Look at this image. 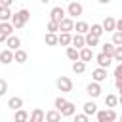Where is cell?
<instances>
[{
	"mask_svg": "<svg viewBox=\"0 0 122 122\" xmlns=\"http://www.w3.org/2000/svg\"><path fill=\"white\" fill-rule=\"evenodd\" d=\"M50 19H51V21H57V23H61V21L65 19V10H63L61 6H55V8H51V11H50Z\"/></svg>",
	"mask_w": 122,
	"mask_h": 122,
	"instance_id": "obj_6",
	"label": "cell"
},
{
	"mask_svg": "<svg viewBox=\"0 0 122 122\" xmlns=\"http://www.w3.org/2000/svg\"><path fill=\"white\" fill-rule=\"evenodd\" d=\"M116 30H122V17L116 19Z\"/></svg>",
	"mask_w": 122,
	"mask_h": 122,
	"instance_id": "obj_41",
	"label": "cell"
},
{
	"mask_svg": "<svg viewBox=\"0 0 122 122\" xmlns=\"http://www.w3.org/2000/svg\"><path fill=\"white\" fill-rule=\"evenodd\" d=\"M92 76H93L95 82H103V80L107 78V69H105V67H97V69H93Z\"/></svg>",
	"mask_w": 122,
	"mask_h": 122,
	"instance_id": "obj_11",
	"label": "cell"
},
{
	"mask_svg": "<svg viewBox=\"0 0 122 122\" xmlns=\"http://www.w3.org/2000/svg\"><path fill=\"white\" fill-rule=\"evenodd\" d=\"M48 30H50V32H57V30H61V29H59V23L50 19V23H48Z\"/></svg>",
	"mask_w": 122,
	"mask_h": 122,
	"instance_id": "obj_34",
	"label": "cell"
},
{
	"mask_svg": "<svg viewBox=\"0 0 122 122\" xmlns=\"http://www.w3.org/2000/svg\"><path fill=\"white\" fill-rule=\"evenodd\" d=\"M6 92H8V82L2 78V80H0V95H4Z\"/></svg>",
	"mask_w": 122,
	"mask_h": 122,
	"instance_id": "obj_38",
	"label": "cell"
},
{
	"mask_svg": "<svg viewBox=\"0 0 122 122\" xmlns=\"http://www.w3.org/2000/svg\"><path fill=\"white\" fill-rule=\"evenodd\" d=\"M92 57H93V51H92V48H90V46H84V48L80 50V59L88 63V61H92Z\"/></svg>",
	"mask_w": 122,
	"mask_h": 122,
	"instance_id": "obj_17",
	"label": "cell"
},
{
	"mask_svg": "<svg viewBox=\"0 0 122 122\" xmlns=\"http://www.w3.org/2000/svg\"><path fill=\"white\" fill-rule=\"evenodd\" d=\"M65 105H67V99H65V97H57V99H55V109H59V111H61Z\"/></svg>",
	"mask_w": 122,
	"mask_h": 122,
	"instance_id": "obj_35",
	"label": "cell"
},
{
	"mask_svg": "<svg viewBox=\"0 0 122 122\" xmlns=\"http://www.w3.org/2000/svg\"><path fill=\"white\" fill-rule=\"evenodd\" d=\"M72 46H74V48H84V46H86V36L80 34V32H76V34L72 36Z\"/></svg>",
	"mask_w": 122,
	"mask_h": 122,
	"instance_id": "obj_14",
	"label": "cell"
},
{
	"mask_svg": "<svg viewBox=\"0 0 122 122\" xmlns=\"http://www.w3.org/2000/svg\"><path fill=\"white\" fill-rule=\"evenodd\" d=\"M0 2H2V6H8V8H10V6H11V2H13V0H0Z\"/></svg>",
	"mask_w": 122,
	"mask_h": 122,
	"instance_id": "obj_42",
	"label": "cell"
},
{
	"mask_svg": "<svg viewBox=\"0 0 122 122\" xmlns=\"http://www.w3.org/2000/svg\"><path fill=\"white\" fill-rule=\"evenodd\" d=\"M120 120H122V116H120Z\"/></svg>",
	"mask_w": 122,
	"mask_h": 122,
	"instance_id": "obj_47",
	"label": "cell"
},
{
	"mask_svg": "<svg viewBox=\"0 0 122 122\" xmlns=\"http://www.w3.org/2000/svg\"><path fill=\"white\" fill-rule=\"evenodd\" d=\"M116 103H118V97H116V95L109 93V95L105 97V105H107V107H116Z\"/></svg>",
	"mask_w": 122,
	"mask_h": 122,
	"instance_id": "obj_32",
	"label": "cell"
},
{
	"mask_svg": "<svg viewBox=\"0 0 122 122\" xmlns=\"http://www.w3.org/2000/svg\"><path fill=\"white\" fill-rule=\"evenodd\" d=\"M30 116H29V112L27 111H23V109H17L15 111V122H27Z\"/></svg>",
	"mask_w": 122,
	"mask_h": 122,
	"instance_id": "obj_25",
	"label": "cell"
},
{
	"mask_svg": "<svg viewBox=\"0 0 122 122\" xmlns=\"http://www.w3.org/2000/svg\"><path fill=\"white\" fill-rule=\"evenodd\" d=\"M44 42L48 44V46H55V44H59V36L55 34V32H46V36H44Z\"/></svg>",
	"mask_w": 122,
	"mask_h": 122,
	"instance_id": "obj_13",
	"label": "cell"
},
{
	"mask_svg": "<svg viewBox=\"0 0 122 122\" xmlns=\"http://www.w3.org/2000/svg\"><path fill=\"white\" fill-rule=\"evenodd\" d=\"M86 93L92 97V99H95V97H99L101 95V86H99V82H90L88 84V88H86Z\"/></svg>",
	"mask_w": 122,
	"mask_h": 122,
	"instance_id": "obj_5",
	"label": "cell"
},
{
	"mask_svg": "<svg viewBox=\"0 0 122 122\" xmlns=\"http://www.w3.org/2000/svg\"><path fill=\"white\" fill-rule=\"evenodd\" d=\"M97 2H99V4H109L111 0H97Z\"/></svg>",
	"mask_w": 122,
	"mask_h": 122,
	"instance_id": "obj_43",
	"label": "cell"
},
{
	"mask_svg": "<svg viewBox=\"0 0 122 122\" xmlns=\"http://www.w3.org/2000/svg\"><path fill=\"white\" fill-rule=\"evenodd\" d=\"M84 71H86V61L78 59V61H74V63H72V72H76V74H82Z\"/></svg>",
	"mask_w": 122,
	"mask_h": 122,
	"instance_id": "obj_20",
	"label": "cell"
},
{
	"mask_svg": "<svg viewBox=\"0 0 122 122\" xmlns=\"http://www.w3.org/2000/svg\"><path fill=\"white\" fill-rule=\"evenodd\" d=\"M8 107L13 109V111H17V109L23 107V99H21V97H11V99L8 101Z\"/></svg>",
	"mask_w": 122,
	"mask_h": 122,
	"instance_id": "obj_23",
	"label": "cell"
},
{
	"mask_svg": "<svg viewBox=\"0 0 122 122\" xmlns=\"http://www.w3.org/2000/svg\"><path fill=\"white\" fill-rule=\"evenodd\" d=\"M59 44H61V46H69V44H72V36H71V32H61V34H59Z\"/></svg>",
	"mask_w": 122,
	"mask_h": 122,
	"instance_id": "obj_27",
	"label": "cell"
},
{
	"mask_svg": "<svg viewBox=\"0 0 122 122\" xmlns=\"http://www.w3.org/2000/svg\"><path fill=\"white\" fill-rule=\"evenodd\" d=\"M59 29H61V32H71V30H74V21H72V17H65V19L59 23Z\"/></svg>",
	"mask_w": 122,
	"mask_h": 122,
	"instance_id": "obj_10",
	"label": "cell"
},
{
	"mask_svg": "<svg viewBox=\"0 0 122 122\" xmlns=\"http://www.w3.org/2000/svg\"><path fill=\"white\" fill-rule=\"evenodd\" d=\"M114 61H122V44L120 46H116V50H114Z\"/></svg>",
	"mask_w": 122,
	"mask_h": 122,
	"instance_id": "obj_36",
	"label": "cell"
},
{
	"mask_svg": "<svg viewBox=\"0 0 122 122\" xmlns=\"http://www.w3.org/2000/svg\"><path fill=\"white\" fill-rule=\"evenodd\" d=\"M11 61H15V51L10 50V48L2 50V51H0V63H2V65H10Z\"/></svg>",
	"mask_w": 122,
	"mask_h": 122,
	"instance_id": "obj_4",
	"label": "cell"
},
{
	"mask_svg": "<svg viewBox=\"0 0 122 122\" xmlns=\"http://www.w3.org/2000/svg\"><path fill=\"white\" fill-rule=\"evenodd\" d=\"M114 50H116V44L114 42H107V44H103V50L101 51H105L107 55H114Z\"/></svg>",
	"mask_w": 122,
	"mask_h": 122,
	"instance_id": "obj_29",
	"label": "cell"
},
{
	"mask_svg": "<svg viewBox=\"0 0 122 122\" xmlns=\"http://www.w3.org/2000/svg\"><path fill=\"white\" fill-rule=\"evenodd\" d=\"M29 19H30L29 10H19L17 13H13L11 23H13V27H15V29H21V27H25V23H27Z\"/></svg>",
	"mask_w": 122,
	"mask_h": 122,
	"instance_id": "obj_1",
	"label": "cell"
},
{
	"mask_svg": "<svg viewBox=\"0 0 122 122\" xmlns=\"http://www.w3.org/2000/svg\"><path fill=\"white\" fill-rule=\"evenodd\" d=\"M40 2H42V4H48V2H50V0H40Z\"/></svg>",
	"mask_w": 122,
	"mask_h": 122,
	"instance_id": "obj_44",
	"label": "cell"
},
{
	"mask_svg": "<svg viewBox=\"0 0 122 122\" xmlns=\"http://www.w3.org/2000/svg\"><path fill=\"white\" fill-rule=\"evenodd\" d=\"M118 103H120V105H122V95H120V99H118Z\"/></svg>",
	"mask_w": 122,
	"mask_h": 122,
	"instance_id": "obj_46",
	"label": "cell"
},
{
	"mask_svg": "<svg viewBox=\"0 0 122 122\" xmlns=\"http://www.w3.org/2000/svg\"><path fill=\"white\" fill-rule=\"evenodd\" d=\"M97 120L99 122H105V120H109V116H107V111H97Z\"/></svg>",
	"mask_w": 122,
	"mask_h": 122,
	"instance_id": "obj_37",
	"label": "cell"
},
{
	"mask_svg": "<svg viewBox=\"0 0 122 122\" xmlns=\"http://www.w3.org/2000/svg\"><path fill=\"white\" fill-rule=\"evenodd\" d=\"M107 116H109V120H116V118H118V114H116L112 109H109V111H107Z\"/></svg>",
	"mask_w": 122,
	"mask_h": 122,
	"instance_id": "obj_39",
	"label": "cell"
},
{
	"mask_svg": "<svg viewBox=\"0 0 122 122\" xmlns=\"http://www.w3.org/2000/svg\"><path fill=\"white\" fill-rule=\"evenodd\" d=\"M6 46L10 48V50H19V46H21V40L17 38V36H8V40H6Z\"/></svg>",
	"mask_w": 122,
	"mask_h": 122,
	"instance_id": "obj_15",
	"label": "cell"
},
{
	"mask_svg": "<svg viewBox=\"0 0 122 122\" xmlns=\"http://www.w3.org/2000/svg\"><path fill=\"white\" fill-rule=\"evenodd\" d=\"M11 17H13V13L10 11V8H8V6H2V8H0V19H2V21H8V19H11Z\"/></svg>",
	"mask_w": 122,
	"mask_h": 122,
	"instance_id": "obj_28",
	"label": "cell"
},
{
	"mask_svg": "<svg viewBox=\"0 0 122 122\" xmlns=\"http://www.w3.org/2000/svg\"><path fill=\"white\" fill-rule=\"evenodd\" d=\"M13 23H8V21H2L0 23V42H4L6 44V40H8V36H11V32H13Z\"/></svg>",
	"mask_w": 122,
	"mask_h": 122,
	"instance_id": "obj_2",
	"label": "cell"
},
{
	"mask_svg": "<svg viewBox=\"0 0 122 122\" xmlns=\"http://www.w3.org/2000/svg\"><path fill=\"white\" fill-rule=\"evenodd\" d=\"M55 86H57V90H59V92L67 93V92H71V90H72V80H71V78H67V76H61V78H57Z\"/></svg>",
	"mask_w": 122,
	"mask_h": 122,
	"instance_id": "obj_3",
	"label": "cell"
},
{
	"mask_svg": "<svg viewBox=\"0 0 122 122\" xmlns=\"http://www.w3.org/2000/svg\"><path fill=\"white\" fill-rule=\"evenodd\" d=\"M114 84H116V88L122 86V63L116 65V69H114Z\"/></svg>",
	"mask_w": 122,
	"mask_h": 122,
	"instance_id": "obj_26",
	"label": "cell"
},
{
	"mask_svg": "<svg viewBox=\"0 0 122 122\" xmlns=\"http://www.w3.org/2000/svg\"><path fill=\"white\" fill-rule=\"evenodd\" d=\"M84 112L90 116V114H97V105L93 103V101H88V103H84Z\"/></svg>",
	"mask_w": 122,
	"mask_h": 122,
	"instance_id": "obj_24",
	"label": "cell"
},
{
	"mask_svg": "<svg viewBox=\"0 0 122 122\" xmlns=\"http://www.w3.org/2000/svg\"><path fill=\"white\" fill-rule=\"evenodd\" d=\"M74 111H76V107H74V103H71V101H67V105L61 109V114L63 116H72L74 114Z\"/></svg>",
	"mask_w": 122,
	"mask_h": 122,
	"instance_id": "obj_21",
	"label": "cell"
},
{
	"mask_svg": "<svg viewBox=\"0 0 122 122\" xmlns=\"http://www.w3.org/2000/svg\"><path fill=\"white\" fill-rule=\"evenodd\" d=\"M27 61V51L25 50H15V63H25Z\"/></svg>",
	"mask_w": 122,
	"mask_h": 122,
	"instance_id": "obj_30",
	"label": "cell"
},
{
	"mask_svg": "<svg viewBox=\"0 0 122 122\" xmlns=\"http://www.w3.org/2000/svg\"><path fill=\"white\" fill-rule=\"evenodd\" d=\"M95 59H97V65H99V67H105V69H109L114 57H112V55H107L105 51H101V53H99Z\"/></svg>",
	"mask_w": 122,
	"mask_h": 122,
	"instance_id": "obj_7",
	"label": "cell"
},
{
	"mask_svg": "<svg viewBox=\"0 0 122 122\" xmlns=\"http://www.w3.org/2000/svg\"><path fill=\"white\" fill-rule=\"evenodd\" d=\"M42 120H46V112L42 109H34L30 114V122H42Z\"/></svg>",
	"mask_w": 122,
	"mask_h": 122,
	"instance_id": "obj_18",
	"label": "cell"
},
{
	"mask_svg": "<svg viewBox=\"0 0 122 122\" xmlns=\"http://www.w3.org/2000/svg\"><path fill=\"white\" fill-rule=\"evenodd\" d=\"M112 42H114L116 46L122 44V30H114V32H112Z\"/></svg>",
	"mask_w": 122,
	"mask_h": 122,
	"instance_id": "obj_33",
	"label": "cell"
},
{
	"mask_svg": "<svg viewBox=\"0 0 122 122\" xmlns=\"http://www.w3.org/2000/svg\"><path fill=\"white\" fill-rule=\"evenodd\" d=\"M97 44H99V36L93 34V32H86V46L93 48V46H97Z\"/></svg>",
	"mask_w": 122,
	"mask_h": 122,
	"instance_id": "obj_19",
	"label": "cell"
},
{
	"mask_svg": "<svg viewBox=\"0 0 122 122\" xmlns=\"http://www.w3.org/2000/svg\"><path fill=\"white\" fill-rule=\"evenodd\" d=\"M67 57H69L71 61H78V59H80V50L74 48V46H69V48H67Z\"/></svg>",
	"mask_w": 122,
	"mask_h": 122,
	"instance_id": "obj_16",
	"label": "cell"
},
{
	"mask_svg": "<svg viewBox=\"0 0 122 122\" xmlns=\"http://www.w3.org/2000/svg\"><path fill=\"white\" fill-rule=\"evenodd\" d=\"M76 122H88V114L84 112V114H76V118H74Z\"/></svg>",
	"mask_w": 122,
	"mask_h": 122,
	"instance_id": "obj_40",
	"label": "cell"
},
{
	"mask_svg": "<svg viewBox=\"0 0 122 122\" xmlns=\"http://www.w3.org/2000/svg\"><path fill=\"white\" fill-rule=\"evenodd\" d=\"M67 13H69L71 17H78V15H82V4H80V2H71L69 8H67Z\"/></svg>",
	"mask_w": 122,
	"mask_h": 122,
	"instance_id": "obj_8",
	"label": "cell"
},
{
	"mask_svg": "<svg viewBox=\"0 0 122 122\" xmlns=\"http://www.w3.org/2000/svg\"><path fill=\"white\" fill-rule=\"evenodd\" d=\"M61 116H63V114H61L59 109H55V111H48V112H46V120H48V122H59Z\"/></svg>",
	"mask_w": 122,
	"mask_h": 122,
	"instance_id": "obj_12",
	"label": "cell"
},
{
	"mask_svg": "<svg viewBox=\"0 0 122 122\" xmlns=\"http://www.w3.org/2000/svg\"><path fill=\"white\" fill-rule=\"evenodd\" d=\"M74 30L80 32V34H86V32H90V25H88L86 21H78V23L74 25Z\"/></svg>",
	"mask_w": 122,
	"mask_h": 122,
	"instance_id": "obj_22",
	"label": "cell"
},
{
	"mask_svg": "<svg viewBox=\"0 0 122 122\" xmlns=\"http://www.w3.org/2000/svg\"><path fill=\"white\" fill-rule=\"evenodd\" d=\"M101 25H103V29H105L107 32H114V30H116V19H114V17H111V15H109V17H105Z\"/></svg>",
	"mask_w": 122,
	"mask_h": 122,
	"instance_id": "obj_9",
	"label": "cell"
},
{
	"mask_svg": "<svg viewBox=\"0 0 122 122\" xmlns=\"http://www.w3.org/2000/svg\"><path fill=\"white\" fill-rule=\"evenodd\" d=\"M90 32H93V34L101 36V34L105 32V29H103V25H99V23H93V25L90 27Z\"/></svg>",
	"mask_w": 122,
	"mask_h": 122,
	"instance_id": "obj_31",
	"label": "cell"
},
{
	"mask_svg": "<svg viewBox=\"0 0 122 122\" xmlns=\"http://www.w3.org/2000/svg\"><path fill=\"white\" fill-rule=\"evenodd\" d=\"M118 92H120V95H122V86H120V88H118Z\"/></svg>",
	"mask_w": 122,
	"mask_h": 122,
	"instance_id": "obj_45",
	"label": "cell"
}]
</instances>
